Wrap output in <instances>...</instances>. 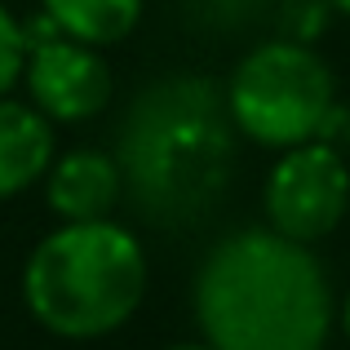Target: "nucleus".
Masks as SVG:
<instances>
[{"mask_svg":"<svg viewBox=\"0 0 350 350\" xmlns=\"http://www.w3.org/2000/svg\"><path fill=\"white\" fill-rule=\"evenodd\" d=\"M23 67H27V27L0 0V98L14 94V85H23Z\"/></svg>","mask_w":350,"mask_h":350,"instance_id":"obj_10","label":"nucleus"},{"mask_svg":"<svg viewBox=\"0 0 350 350\" xmlns=\"http://www.w3.org/2000/svg\"><path fill=\"white\" fill-rule=\"evenodd\" d=\"M124 196V173L120 160L98 146H76V151L53 155L44 173V200H49L58 222H103Z\"/></svg>","mask_w":350,"mask_h":350,"instance_id":"obj_7","label":"nucleus"},{"mask_svg":"<svg viewBox=\"0 0 350 350\" xmlns=\"http://www.w3.org/2000/svg\"><path fill=\"white\" fill-rule=\"evenodd\" d=\"M27 27V103L53 124H85L111 107L116 80L103 49L62 36L49 18H31Z\"/></svg>","mask_w":350,"mask_h":350,"instance_id":"obj_6","label":"nucleus"},{"mask_svg":"<svg viewBox=\"0 0 350 350\" xmlns=\"http://www.w3.org/2000/svg\"><path fill=\"white\" fill-rule=\"evenodd\" d=\"M191 301L217 350H324L333 333V284L319 257L271 226L217 239Z\"/></svg>","mask_w":350,"mask_h":350,"instance_id":"obj_1","label":"nucleus"},{"mask_svg":"<svg viewBox=\"0 0 350 350\" xmlns=\"http://www.w3.org/2000/svg\"><path fill=\"white\" fill-rule=\"evenodd\" d=\"M169 350H217V346H208V342H178V346H169Z\"/></svg>","mask_w":350,"mask_h":350,"instance_id":"obj_13","label":"nucleus"},{"mask_svg":"<svg viewBox=\"0 0 350 350\" xmlns=\"http://www.w3.org/2000/svg\"><path fill=\"white\" fill-rule=\"evenodd\" d=\"M226 94L200 76H169L151 85L120 129L124 191L151 222H191L222 196L235 160Z\"/></svg>","mask_w":350,"mask_h":350,"instance_id":"obj_2","label":"nucleus"},{"mask_svg":"<svg viewBox=\"0 0 350 350\" xmlns=\"http://www.w3.org/2000/svg\"><path fill=\"white\" fill-rule=\"evenodd\" d=\"M146 297V253L129 226L58 222L23 266V301L44 333L94 342L133 319Z\"/></svg>","mask_w":350,"mask_h":350,"instance_id":"obj_3","label":"nucleus"},{"mask_svg":"<svg viewBox=\"0 0 350 350\" xmlns=\"http://www.w3.org/2000/svg\"><path fill=\"white\" fill-rule=\"evenodd\" d=\"M342 328H346V342H350V297H346V306H342Z\"/></svg>","mask_w":350,"mask_h":350,"instance_id":"obj_14","label":"nucleus"},{"mask_svg":"<svg viewBox=\"0 0 350 350\" xmlns=\"http://www.w3.org/2000/svg\"><path fill=\"white\" fill-rule=\"evenodd\" d=\"M337 107V85L328 62L301 40H266L235 62L226 80L231 124L257 146L315 142L328 111Z\"/></svg>","mask_w":350,"mask_h":350,"instance_id":"obj_4","label":"nucleus"},{"mask_svg":"<svg viewBox=\"0 0 350 350\" xmlns=\"http://www.w3.org/2000/svg\"><path fill=\"white\" fill-rule=\"evenodd\" d=\"M142 5L146 0H40V14L71 40L111 49L142 23Z\"/></svg>","mask_w":350,"mask_h":350,"instance_id":"obj_9","label":"nucleus"},{"mask_svg":"<svg viewBox=\"0 0 350 350\" xmlns=\"http://www.w3.org/2000/svg\"><path fill=\"white\" fill-rule=\"evenodd\" d=\"M266 222L271 231L297 239V244H315V239L333 235L350 213V164L346 151L328 142H301L275 160L266 173Z\"/></svg>","mask_w":350,"mask_h":350,"instance_id":"obj_5","label":"nucleus"},{"mask_svg":"<svg viewBox=\"0 0 350 350\" xmlns=\"http://www.w3.org/2000/svg\"><path fill=\"white\" fill-rule=\"evenodd\" d=\"M53 155V120H44L31 103H18L14 94L0 98V200H14L44 182Z\"/></svg>","mask_w":350,"mask_h":350,"instance_id":"obj_8","label":"nucleus"},{"mask_svg":"<svg viewBox=\"0 0 350 350\" xmlns=\"http://www.w3.org/2000/svg\"><path fill=\"white\" fill-rule=\"evenodd\" d=\"M328 5H333L337 14H346V18H350V0H328Z\"/></svg>","mask_w":350,"mask_h":350,"instance_id":"obj_15","label":"nucleus"},{"mask_svg":"<svg viewBox=\"0 0 350 350\" xmlns=\"http://www.w3.org/2000/svg\"><path fill=\"white\" fill-rule=\"evenodd\" d=\"M328 9H333L328 0H288L284 5V40L310 44L328 27Z\"/></svg>","mask_w":350,"mask_h":350,"instance_id":"obj_11","label":"nucleus"},{"mask_svg":"<svg viewBox=\"0 0 350 350\" xmlns=\"http://www.w3.org/2000/svg\"><path fill=\"white\" fill-rule=\"evenodd\" d=\"M315 142H328V146H337V151H346L350 146V107L337 103L333 111H328V120H324V129H319Z\"/></svg>","mask_w":350,"mask_h":350,"instance_id":"obj_12","label":"nucleus"}]
</instances>
